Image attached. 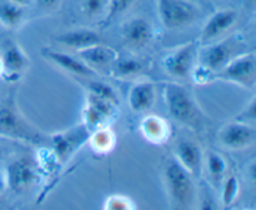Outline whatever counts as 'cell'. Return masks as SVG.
Instances as JSON below:
<instances>
[{
    "mask_svg": "<svg viewBox=\"0 0 256 210\" xmlns=\"http://www.w3.org/2000/svg\"><path fill=\"white\" fill-rule=\"evenodd\" d=\"M162 94L165 106L172 119L192 132H202L205 129L208 116L190 89L179 82H170L164 84Z\"/></svg>",
    "mask_w": 256,
    "mask_h": 210,
    "instance_id": "obj_1",
    "label": "cell"
},
{
    "mask_svg": "<svg viewBox=\"0 0 256 210\" xmlns=\"http://www.w3.org/2000/svg\"><path fill=\"white\" fill-rule=\"evenodd\" d=\"M165 189L174 206L189 209L196 199L195 178L178 162L174 155L166 158L162 166Z\"/></svg>",
    "mask_w": 256,
    "mask_h": 210,
    "instance_id": "obj_2",
    "label": "cell"
},
{
    "mask_svg": "<svg viewBox=\"0 0 256 210\" xmlns=\"http://www.w3.org/2000/svg\"><path fill=\"white\" fill-rule=\"evenodd\" d=\"M0 136L29 144H42L44 135L32 126L20 112L14 95H10L0 105Z\"/></svg>",
    "mask_w": 256,
    "mask_h": 210,
    "instance_id": "obj_3",
    "label": "cell"
},
{
    "mask_svg": "<svg viewBox=\"0 0 256 210\" xmlns=\"http://www.w3.org/2000/svg\"><path fill=\"white\" fill-rule=\"evenodd\" d=\"M202 49L198 52V62L200 65L205 66L216 74L222 68L239 54L244 52L245 44L244 38L240 34H232L226 39L215 40L206 45H202Z\"/></svg>",
    "mask_w": 256,
    "mask_h": 210,
    "instance_id": "obj_4",
    "label": "cell"
},
{
    "mask_svg": "<svg viewBox=\"0 0 256 210\" xmlns=\"http://www.w3.org/2000/svg\"><path fill=\"white\" fill-rule=\"evenodd\" d=\"M160 22L168 30L186 28L202 16V9L192 0H155Z\"/></svg>",
    "mask_w": 256,
    "mask_h": 210,
    "instance_id": "obj_5",
    "label": "cell"
},
{
    "mask_svg": "<svg viewBox=\"0 0 256 210\" xmlns=\"http://www.w3.org/2000/svg\"><path fill=\"white\" fill-rule=\"evenodd\" d=\"M215 80L232 82L252 90L256 84V56L254 52H244L230 60L215 74Z\"/></svg>",
    "mask_w": 256,
    "mask_h": 210,
    "instance_id": "obj_6",
    "label": "cell"
},
{
    "mask_svg": "<svg viewBox=\"0 0 256 210\" xmlns=\"http://www.w3.org/2000/svg\"><path fill=\"white\" fill-rule=\"evenodd\" d=\"M92 132L84 124L75 125L70 129L50 135V149L54 152L62 166H64L88 142Z\"/></svg>",
    "mask_w": 256,
    "mask_h": 210,
    "instance_id": "obj_7",
    "label": "cell"
},
{
    "mask_svg": "<svg viewBox=\"0 0 256 210\" xmlns=\"http://www.w3.org/2000/svg\"><path fill=\"white\" fill-rule=\"evenodd\" d=\"M199 42H192L182 44L162 56V65L164 72L174 79H186L190 76L195 64L198 62Z\"/></svg>",
    "mask_w": 256,
    "mask_h": 210,
    "instance_id": "obj_8",
    "label": "cell"
},
{
    "mask_svg": "<svg viewBox=\"0 0 256 210\" xmlns=\"http://www.w3.org/2000/svg\"><path fill=\"white\" fill-rule=\"evenodd\" d=\"M4 174L6 189L20 194L25 192L39 180L40 172L35 160L30 158H19L8 164Z\"/></svg>",
    "mask_w": 256,
    "mask_h": 210,
    "instance_id": "obj_9",
    "label": "cell"
},
{
    "mask_svg": "<svg viewBox=\"0 0 256 210\" xmlns=\"http://www.w3.org/2000/svg\"><path fill=\"white\" fill-rule=\"evenodd\" d=\"M218 138L220 144L226 149L244 150L255 142L256 132L254 125L232 120L219 130Z\"/></svg>",
    "mask_w": 256,
    "mask_h": 210,
    "instance_id": "obj_10",
    "label": "cell"
},
{
    "mask_svg": "<svg viewBox=\"0 0 256 210\" xmlns=\"http://www.w3.org/2000/svg\"><path fill=\"white\" fill-rule=\"evenodd\" d=\"M174 158L185 170L195 179H199L204 172L205 154L196 142L190 139H180L174 149Z\"/></svg>",
    "mask_w": 256,
    "mask_h": 210,
    "instance_id": "obj_11",
    "label": "cell"
},
{
    "mask_svg": "<svg viewBox=\"0 0 256 210\" xmlns=\"http://www.w3.org/2000/svg\"><path fill=\"white\" fill-rule=\"evenodd\" d=\"M239 14L234 9H219L212 12L205 22L199 38L200 45H206L209 42L219 39L222 34L232 29L235 24Z\"/></svg>",
    "mask_w": 256,
    "mask_h": 210,
    "instance_id": "obj_12",
    "label": "cell"
},
{
    "mask_svg": "<svg viewBox=\"0 0 256 210\" xmlns=\"http://www.w3.org/2000/svg\"><path fill=\"white\" fill-rule=\"evenodd\" d=\"M124 44L132 49H142L149 45L155 36L154 25L144 16L130 18L122 28Z\"/></svg>",
    "mask_w": 256,
    "mask_h": 210,
    "instance_id": "obj_13",
    "label": "cell"
},
{
    "mask_svg": "<svg viewBox=\"0 0 256 210\" xmlns=\"http://www.w3.org/2000/svg\"><path fill=\"white\" fill-rule=\"evenodd\" d=\"M0 60L2 64V78L12 82H18L30 64L28 54L16 42H10L5 48Z\"/></svg>",
    "mask_w": 256,
    "mask_h": 210,
    "instance_id": "obj_14",
    "label": "cell"
},
{
    "mask_svg": "<svg viewBox=\"0 0 256 210\" xmlns=\"http://www.w3.org/2000/svg\"><path fill=\"white\" fill-rule=\"evenodd\" d=\"M42 55L50 62L59 66L60 69L72 72L74 75H80L84 78H92L98 75V72L88 66L82 59L69 54V52H58V50L50 49V48H42Z\"/></svg>",
    "mask_w": 256,
    "mask_h": 210,
    "instance_id": "obj_15",
    "label": "cell"
},
{
    "mask_svg": "<svg viewBox=\"0 0 256 210\" xmlns=\"http://www.w3.org/2000/svg\"><path fill=\"white\" fill-rule=\"evenodd\" d=\"M139 130L146 142L155 145H162L172 136L169 122L159 115H146L140 122Z\"/></svg>",
    "mask_w": 256,
    "mask_h": 210,
    "instance_id": "obj_16",
    "label": "cell"
},
{
    "mask_svg": "<svg viewBox=\"0 0 256 210\" xmlns=\"http://www.w3.org/2000/svg\"><path fill=\"white\" fill-rule=\"evenodd\" d=\"M118 52L112 48L102 45V42L88 46L85 49L78 50L76 56L82 59L85 64L92 70H102L109 68L115 59L118 58Z\"/></svg>",
    "mask_w": 256,
    "mask_h": 210,
    "instance_id": "obj_17",
    "label": "cell"
},
{
    "mask_svg": "<svg viewBox=\"0 0 256 210\" xmlns=\"http://www.w3.org/2000/svg\"><path fill=\"white\" fill-rule=\"evenodd\" d=\"M156 100V86L152 82H138L130 88L128 104L134 112H145L152 108Z\"/></svg>",
    "mask_w": 256,
    "mask_h": 210,
    "instance_id": "obj_18",
    "label": "cell"
},
{
    "mask_svg": "<svg viewBox=\"0 0 256 210\" xmlns=\"http://www.w3.org/2000/svg\"><path fill=\"white\" fill-rule=\"evenodd\" d=\"M55 40L59 44L66 46L68 49H72L75 52L102 42L100 35L94 30L88 29V28H78V29L68 30V32L56 35Z\"/></svg>",
    "mask_w": 256,
    "mask_h": 210,
    "instance_id": "obj_19",
    "label": "cell"
},
{
    "mask_svg": "<svg viewBox=\"0 0 256 210\" xmlns=\"http://www.w3.org/2000/svg\"><path fill=\"white\" fill-rule=\"evenodd\" d=\"M145 72V64L138 58H122L118 55L116 59L110 65V72L118 79H129L139 76Z\"/></svg>",
    "mask_w": 256,
    "mask_h": 210,
    "instance_id": "obj_20",
    "label": "cell"
},
{
    "mask_svg": "<svg viewBox=\"0 0 256 210\" xmlns=\"http://www.w3.org/2000/svg\"><path fill=\"white\" fill-rule=\"evenodd\" d=\"M88 144L96 154H109L116 145V134L112 132L110 126L99 128L96 130H92Z\"/></svg>",
    "mask_w": 256,
    "mask_h": 210,
    "instance_id": "obj_21",
    "label": "cell"
},
{
    "mask_svg": "<svg viewBox=\"0 0 256 210\" xmlns=\"http://www.w3.org/2000/svg\"><path fill=\"white\" fill-rule=\"evenodd\" d=\"M26 8L18 5L9 0L0 2V24L9 29H16L24 22Z\"/></svg>",
    "mask_w": 256,
    "mask_h": 210,
    "instance_id": "obj_22",
    "label": "cell"
},
{
    "mask_svg": "<svg viewBox=\"0 0 256 210\" xmlns=\"http://www.w3.org/2000/svg\"><path fill=\"white\" fill-rule=\"evenodd\" d=\"M204 168H206L208 175L212 184H222L228 172V162L222 154L216 152H208L204 159Z\"/></svg>",
    "mask_w": 256,
    "mask_h": 210,
    "instance_id": "obj_23",
    "label": "cell"
},
{
    "mask_svg": "<svg viewBox=\"0 0 256 210\" xmlns=\"http://www.w3.org/2000/svg\"><path fill=\"white\" fill-rule=\"evenodd\" d=\"M112 122V118H109L106 114L100 112V110L98 109V108H95L92 104L85 102V106L84 109H82V124H84L90 132L96 130L102 126H109Z\"/></svg>",
    "mask_w": 256,
    "mask_h": 210,
    "instance_id": "obj_24",
    "label": "cell"
},
{
    "mask_svg": "<svg viewBox=\"0 0 256 210\" xmlns=\"http://www.w3.org/2000/svg\"><path fill=\"white\" fill-rule=\"evenodd\" d=\"M35 162L39 168L40 174L49 175V176L56 174L58 170L62 168V164L50 148H40L35 156Z\"/></svg>",
    "mask_w": 256,
    "mask_h": 210,
    "instance_id": "obj_25",
    "label": "cell"
},
{
    "mask_svg": "<svg viewBox=\"0 0 256 210\" xmlns=\"http://www.w3.org/2000/svg\"><path fill=\"white\" fill-rule=\"evenodd\" d=\"M240 192V182L239 179L234 175L224 178L222 180V204L224 208L232 206L238 199Z\"/></svg>",
    "mask_w": 256,
    "mask_h": 210,
    "instance_id": "obj_26",
    "label": "cell"
},
{
    "mask_svg": "<svg viewBox=\"0 0 256 210\" xmlns=\"http://www.w3.org/2000/svg\"><path fill=\"white\" fill-rule=\"evenodd\" d=\"M88 92L96 95V96L102 98V99L108 100V102H112L115 105H119V96H118L116 92L112 85L106 84L104 82H99V80H90L88 82Z\"/></svg>",
    "mask_w": 256,
    "mask_h": 210,
    "instance_id": "obj_27",
    "label": "cell"
},
{
    "mask_svg": "<svg viewBox=\"0 0 256 210\" xmlns=\"http://www.w3.org/2000/svg\"><path fill=\"white\" fill-rule=\"evenodd\" d=\"M136 204L132 198L122 194H112L105 199L104 209L106 210H134Z\"/></svg>",
    "mask_w": 256,
    "mask_h": 210,
    "instance_id": "obj_28",
    "label": "cell"
},
{
    "mask_svg": "<svg viewBox=\"0 0 256 210\" xmlns=\"http://www.w3.org/2000/svg\"><path fill=\"white\" fill-rule=\"evenodd\" d=\"M134 0H109L105 15V22H110L112 19L126 12L132 5Z\"/></svg>",
    "mask_w": 256,
    "mask_h": 210,
    "instance_id": "obj_29",
    "label": "cell"
},
{
    "mask_svg": "<svg viewBox=\"0 0 256 210\" xmlns=\"http://www.w3.org/2000/svg\"><path fill=\"white\" fill-rule=\"evenodd\" d=\"M256 98H252L250 102L245 105L242 109V112L235 116L234 120H238V122H246V124L254 125L256 120Z\"/></svg>",
    "mask_w": 256,
    "mask_h": 210,
    "instance_id": "obj_30",
    "label": "cell"
},
{
    "mask_svg": "<svg viewBox=\"0 0 256 210\" xmlns=\"http://www.w3.org/2000/svg\"><path fill=\"white\" fill-rule=\"evenodd\" d=\"M109 0H84L82 9L89 16H96L106 12Z\"/></svg>",
    "mask_w": 256,
    "mask_h": 210,
    "instance_id": "obj_31",
    "label": "cell"
},
{
    "mask_svg": "<svg viewBox=\"0 0 256 210\" xmlns=\"http://www.w3.org/2000/svg\"><path fill=\"white\" fill-rule=\"evenodd\" d=\"M62 0H34L32 4H36L38 9L44 10V12H54L60 6Z\"/></svg>",
    "mask_w": 256,
    "mask_h": 210,
    "instance_id": "obj_32",
    "label": "cell"
},
{
    "mask_svg": "<svg viewBox=\"0 0 256 210\" xmlns=\"http://www.w3.org/2000/svg\"><path fill=\"white\" fill-rule=\"evenodd\" d=\"M9 2H15V4L22 5V6H24V8H28L32 4V2H34V0H9Z\"/></svg>",
    "mask_w": 256,
    "mask_h": 210,
    "instance_id": "obj_33",
    "label": "cell"
},
{
    "mask_svg": "<svg viewBox=\"0 0 256 210\" xmlns=\"http://www.w3.org/2000/svg\"><path fill=\"white\" fill-rule=\"evenodd\" d=\"M5 190H6V182H5L4 174H2V172H0V195H2Z\"/></svg>",
    "mask_w": 256,
    "mask_h": 210,
    "instance_id": "obj_34",
    "label": "cell"
},
{
    "mask_svg": "<svg viewBox=\"0 0 256 210\" xmlns=\"http://www.w3.org/2000/svg\"><path fill=\"white\" fill-rule=\"evenodd\" d=\"M244 2H245V4H246V6H250V8L254 6V4H255V0H244Z\"/></svg>",
    "mask_w": 256,
    "mask_h": 210,
    "instance_id": "obj_35",
    "label": "cell"
},
{
    "mask_svg": "<svg viewBox=\"0 0 256 210\" xmlns=\"http://www.w3.org/2000/svg\"><path fill=\"white\" fill-rule=\"evenodd\" d=\"M2 75V60H0V78Z\"/></svg>",
    "mask_w": 256,
    "mask_h": 210,
    "instance_id": "obj_36",
    "label": "cell"
}]
</instances>
